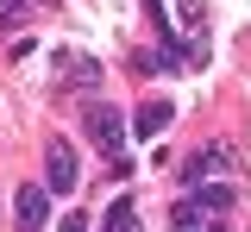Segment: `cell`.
Instances as JSON below:
<instances>
[{"label":"cell","mask_w":251,"mask_h":232,"mask_svg":"<svg viewBox=\"0 0 251 232\" xmlns=\"http://www.w3.org/2000/svg\"><path fill=\"white\" fill-rule=\"evenodd\" d=\"M69 188H75V144L50 138L44 144V195H69Z\"/></svg>","instance_id":"obj_1"},{"label":"cell","mask_w":251,"mask_h":232,"mask_svg":"<svg viewBox=\"0 0 251 232\" xmlns=\"http://www.w3.org/2000/svg\"><path fill=\"white\" fill-rule=\"evenodd\" d=\"M82 126H88V138L107 151V157H120V144H126V126H120V113L107 107V100H88L82 107Z\"/></svg>","instance_id":"obj_2"},{"label":"cell","mask_w":251,"mask_h":232,"mask_svg":"<svg viewBox=\"0 0 251 232\" xmlns=\"http://www.w3.org/2000/svg\"><path fill=\"white\" fill-rule=\"evenodd\" d=\"M13 226L19 232H44L50 226V195H44V182H25V188L13 195Z\"/></svg>","instance_id":"obj_3"},{"label":"cell","mask_w":251,"mask_h":232,"mask_svg":"<svg viewBox=\"0 0 251 232\" xmlns=\"http://www.w3.org/2000/svg\"><path fill=\"white\" fill-rule=\"evenodd\" d=\"M170 119H176V107H170V100H145V107L132 113V132L151 144V138H163V132H170Z\"/></svg>","instance_id":"obj_4"},{"label":"cell","mask_w":251,"mask_h":232,"mask_svg":"<svg viewBox=\"0 0 251 232\" xmlns=\"http://www.w3.org/2000/svg\"><path fill=\"white\" fill-rule=\"evenodd\" d=\"M220 163H226V151H220V144H207V151H195V157L182 163V182H188V188H201V182H207Z\"/></svg>","instance_id":"obj_5"},{"label":"cell","mask_w":251,"mask_h":232,"mask_svg":"<svg viewBox=\"0 0 251 232\" xmlns=\"http://www.w3.org/2000/svg\"><path fill=\"white\" fill-rule=\"evenodd\" d=\"M63 82H69V88H94V82H100V63H94V57H63Z\"/></svg>","instance_id":"obj_6"},{"label":"cell","mask_w":251,"mask_h":232,"mask_svg":"<svg viewBox=\"0 0 251 232\" xmlns=\"http://www.w3.org/2000/svg\"><path fill=\"white\" fill-rule=\"evenodd\" d=\"M100 232H138V207L120 195L113 207H107V226H100Z\"/></svg>","instance_id":"obj_7"},{"label":"cell","mask_w":251,"mask_h":232,"mask_svg":"<svg viewBox=\"0 0 251 232\" xmlns=\"http://www.w3.org/2000/svg\"><path fill=\"white\" fill-rule=\"evenodd\" d=\"M145 19H151V32L163 38V50L176 44V32H170V13H163V0H145Z\"/></svg>","instance_id":"obj_8"},{"label":"cell","mask_w":251,"mask_h":232,"mask_svg":"<svg viewBox=\"0 0 251 232\" xmlns=\"http://www.w3.org/2000/svg\"><path fill=\"white\" fill-rule=\"evenodd\" d=\"M201 207H207V213H226V207H232V188H220V182H201Z\"/></svg>","instance_id":"obj_9"},{"label":"cell","mask_w":251,"mask_h":232,"mask_svg":"<svg viewBox=\"0 0 251 232\" xmlns=\"http://www.w3.org/2000/svg\"><path fill=\"white\" fill-rule=\"evenodd\" d=\"M31 0H0V25H19V13H25Z\"/></svg>","instance_id":"obj_10"},{"label":"cell","mask_w":251,"mask_h":232,"mask_svg":"<svg viewBox=\"0 0 251 232\" xmlns=\"http://www.w3.org/2000/svg\"><path fill=\"white\" fill-rule=\"evenodd\" d=\"M182 19L195 25V32H201V19H207V0H182Z\"/></svg>","instance_id":"obj_11"},{"label":"cell","mask_w":251,"mask_h":232,"mask_svg":"<svg viewBox=\"0 0 251 232\" xmlns=\"http://www.w3.org/2000/svg\"><path fill=\"white\" fill-rule=\"evenodd\" d=\"M170 226H176V232H195V201H182V207H176V220H170Z\"/></svg>","instance_id":"obj_12"},{"label":"cell","mask_w":251,"mask_h":232,"mask_svg":"<svg viewBox=\"0 0 251 232\" xmlns=\"http://www.w3.org/2000/svg\"><path fill=\"white\" fill-rule=\"evenodd\" d=\"M57 232H88V213H63V220H57Z\"/></svg>","instance_id":"obj_13"},{"label":"cell","mask_w":251,"mask_h":232,"mask_svg":"<svg viewBox=\"0 0 251 232\" xmlns=\"http://www.w3.org/2000/svg\"><path fill=\"white\" fill-rule=\"evenodd\" d=\"M207 232H220V226H207Z\"/></svg>","instance_id":"obj_14"}]
</instances>
